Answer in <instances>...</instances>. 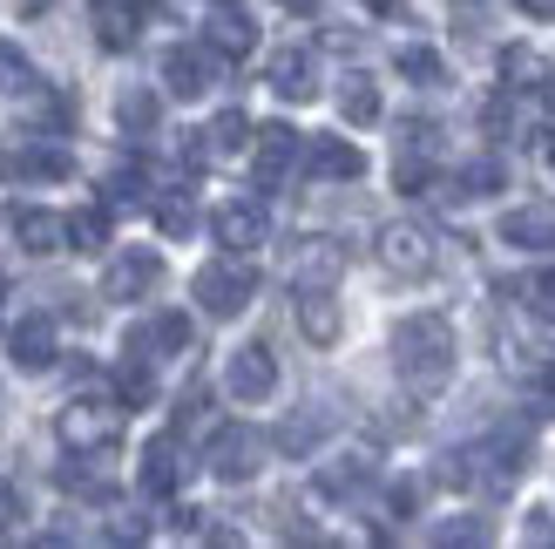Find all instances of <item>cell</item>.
<instances>
[{"label": "cell", "mask_w": 555, "mask_h": 549, "mask_svg": "<svg viewBox=\"0 0 555 549\" xmlns=\"http://www.w3.org/2000/svg\"><path fill=\"white\" fill-rule=\"evenodd\" d=\"M298 333L312 346H339L346 312H339V298H332L325 285H298Z\"/></svg>", "instance_id": "2e32d148"}, {"label": "cell", "mask_w": 555, "mask_h": 549, "mask_svg": "<svg viewBox=\"0 0 555 549\" xmlns=\"http://www.w3.org/2000/svg\"><path fill=\"white\" fill-rule=\"evenodd\" d=\"M116 123H122L129 136H150V129H156V95H150V89H122V95H116Z\"/></svg>", "instance_id": "83f0119b"}, {"label": "cell", "mask_w": 555, "mask_h": 549, "mask_svg": "<svg viewBox=\"0 0 555 549\" xmlns=\"http://www.w3.org/2000/svg\"><path fill=\"white\" fill-rule=\"evenodd\" d=\"M54 434L75 448V455H108L122 442V407L116 400H68L54 414Z\"/></svg>", "instance_id": "3957f363"}, {"label": "cell", "mask_w": 555, "mask_h": 549, "mask_svg": "<svg viewBox=\"0 0 555 549\" xmlns=\"http://www.w3.org/2000/svg\"><path fill=\"white\" fill-rule=\"evenodd\" d=\"M379 265L393 271V279H427L434 271V258H440V244H434V231L427 225H413V217H400V225H379Z\"/></svg>", "instance_id": "277c9868"}, {"label": "cell", "mask_w": 555, "mask_h": 549, "mask_svg": "<svg viewBox=\"0 0 555 549\" xmlns=\"http://www.w3.org/2000/svg\"><path fill=\"white\" fill-rule=\"evenodd\" d=\"M190 340H197V325L183 312H156L150 325H135L129 353H143V360H177V353H190Z\"/></svg>", "instance_id": "e0dca14e"}, {"label": "cell", "mask_w": 555, "mask_h": 549, "mask_svg": "<svg viewBox=\"0 0 555 549\" xmlns=\"http://www.w3.org/2000/svg\"><path fill=\"white\" fill-rule=\"evenodd\" d=\"M319 434H325V414H292L285 427H278V448L305 455V448H319Z\"/></svg>", "instance_id": "d6a6232c"}, {"label": "cell", "mask_w": 555, "mask_h": 549, "mask_svg": "<svg viewBox=\"0 0 555 549\" xmlns=\"http://www.w3.org/2000/svg\"><path fill=\"white\" fill-rule=\"evenodd\" d=\"M251 116H244V108H224V116H217L210 129H197V143H190V156L197 163H231V156H244L251 150Z\"/></svg>", "instance_id": "7c38bea8"}, {"label": "cell", "mask_w": 555, "mask_h": 549, "mask_svg": "<svg viewBox=\"0 0 555 549\" xmlns=\"http://www.w3.org/2000/svg\"><path fill=\"white\" fill-rule=\"evenodd\" d=\"M190 292H197V306L210 319H237L258 298V271L244 265V252H224V258H210L197 279H190Z\"/></svg>", "instance_id": "7a4b0ae2"}, {"label": "cell", "mask_w": 555, "mask_h": 549, "mask_svg": "<svg viewBox=\"0 0 555 549\" xmlns=\"http://www.w3.org/2000/svg\"><path fill=\"white\" fill-rule=\"evenodd\" d=\"M68 170H75L68 150H21L14 156V177H35V183H62Z\"/></svg>", "instance_id": "4316f807"}, {"label": "cell", "mask_w": 555, "mask_h": 549, "mask_svg": "<svg viewBox=\"0 0 555 549\" xmlns=\"http://www.w3.org/2000/svg\"><path fill=\"white\" fill-rule=\"evenodd\" d=\"M108 244V210H75L68 217V252H102Z\"/></svg>", "instance_id": "f546056e"}, {"label": "cell", "mask_w": 555, "mask_h": 549, "mask_svg": "<svg viewBox=\"0 0 555 549\" xmlns=\"http://www.w3.org/2000/svg\"><path fill=\"white\" fill-rule=\"evenodd\" d=\"M373 482V455H339V461H319V475H312V488L325 502H346V496H359V488Z\"/></svg>", "instance_id": "44dd1931"}, {"label": "cell", "mask_w": 555, "mask_h": 549, "mask_svg": "<svg viewBox=\"0 0 555 549\" xmlns=\"http://www.w3.org/2000/svg\"><path fill=\"white\" fill-rule=\"evenodd\" d=\"M14 244L35 258L68 252V217L62 210H41V204H14Z\"/></svg>", "instance_id": "30bf717a"}, {"label": "cell", "mask_w": 555, "mask_h": 549, "mask_svg": "<svg viewBox=\"0 0 555 549\" xmlns=\"http://www.w3.org/2000/svg\"><path fill=\"white\" fill-rule=\"evenodd\" d=\"M494 190H508V163L502 156H467L461 177H454V197H494Z\"/></svg>", "instance_id": "603a6c76"}, {"label": "cell", "mask_w": 555, "mask_h": 549, "mask_svg": "<svg viewBox=\"0 0 555 549\" xmlns=\"http://www.w3.org/2000/svg\"><path fill=\"white\" fill-rule=\"evenodd\" d=\"M210 238L224 244V252H258V244H264V204H251V197H231V204H217V217H210Z\"/></svg>", "instance_id": "8fae6325"}, {"label": "cell", "mask_w": 555, "mask_h": 549, "mask_svg": "<svg viewBox=\"0 0 555 549\" xmlns=\"http://www.w3.org/2000/svg\"><path fill=\"white\" fill-rule=\"evenodd\" d=\"M298 170L312 183H359L366 177V156H359V143H346V136H305Z\"/></svg>", "instance_id": "52a82bcc"}, {"label": "cell", "mask_w": 555, "mask_h": 549, "mask_svg": "<svg viewBox=\"0 0 555 549\" xmlns=\"http://www.w3.org/2000/svg\"><path fill=\"white\" fill-rule=\"evenodd\" d=\"M224 387L237 400H271L278 387V360H271V346H237L231 353V367H224Z\"/></svg>", "instance_id": "5bb4252c"}, {"label": "cell", "mask_w": 555, "mask_h": 549, "mask_svg": "<svg viewBox=\"0 0 555 549\" xmlns=\"http://www.w3.org/2000/svg\"><path fill=\"white\" fill-rule=\"evenodd\" d=\"M271 95H285V102H312V95H319V62H312L305 48L271 54Z\"/></svg>", "instance_id": "ffe728a7"}, {"label": "cell", "mask_w": 555, "mask_h": 549, "mask_svg": "<svg viewBox=\"0 0 555 549\" xmlns=\"http://www.w3.org/2000/svg\"><path fill=\"white\" fill-rule=\"evenodd\" d=\"M210 8H231V0H210Z\"/></svg>", "instance_id": "b9f144b4"}, {"label": "cell", "mask_w": 555, "mask_h": 549, "mask_svg": "<svg viewBox=\"0 0 555 549\" xmlns=\"http://www.w3.org/2000/svg\"><path fill=\"white\" fill-rule=\"evenodd\" d=\"M400 75L421 81V89H440V81H448V62H440L434 48H400Z\"/></svg>", "instance_id": "4dcf8cb0"}, {"label": "cell", "mask_w": 555, "mask_h": 549, "mask_svg": "<svg viewBox=\"0 0 555 549\" xmlns=\"http://www.w3.org/2000/svg\"><path fill=\"white\" fill-rule=\"evenodd\" d=\"M502 244L515 252H555V210L548 204H521L502 217Z\"/></svg>", "instance_id": "d6986e66"}, {"label": "cell", "mask_w": 555, "mask_h": 549, "mask_svg": "<svg viewBox=\"0 0 555 549\" xmlns=\"http://www.w3.org/2000/svg\"><path fill=\"white\" fill-rule=\"evenodd\" d=\"M14 523H21V488L0 482V529H14Z\"/></svg>", "instance_id": "74e56055"}, {"label": "cell", "mask_w": 555, "mask_h": 549, "mask_svg": "<svg viewBox=\"0 0 555 549\" xmlns=\"http://www.w3.org/2000/svg\"><path fill=\"white\" fill-rule=\"evenodd\" d=\"M481 123H488V136H508V129H515V102H508V95H494V102L481 108Z\"/></svg>", "instance_id": "d590c367"}, {"label": "cell", "mask_w": 555, "mask_h": 549, "mask_svg": "<svg viewBox=\"0 0 555 549\" xmlns=\"http://www.w3.org/2000/svg\"><path fill=\"white\" fill-rule=\"evenodd\" d=\"M542 102H548V116H555V89H542Z\"/></svg>", "instance_id": "60d3db41"}, {"label": "cell", "mask_w": 555, "mask_h": 549, "mask_svg": "<svg viewBox=\"0 0 555 549\" xmlns=\"http://www.w3.org/2000/svg\"><path fill=\"white\" fill-rule=\"evenodd\" d=\"M95 41H102L108 54L135 48V8H116V0H102V8H95Z\"/></svg>", "instance_id": "cb8c5ba5"}, {"label": "cell", "mask_w": 555, "mask_h": 549, "mask_svg": "<svg viewBox=\"0 0 555 549\" xmlns=\"http://www.w3.org/2000/svg\"><path fill=\"white\" fill-rule=\"evenodd\" d=\"M521 14H535V21H555V0H521Z\"/></svg>", "instance_id": "f35d334b"}, {"label": "cell", "mask_w": 555, "mask_h": 549, "mask_svg": "<svg viewBox=\"0 0 555 549\" xmlns=\"http://www.w3.org/2000/svg\"><path fill=\"white\" fill-rule=\"evenodd\" d=\"M163 285V258L150 252V244H129V252L108 258L102 271V298H116V306H129V298H150Z\"/></svg>", "instance_id": "5b68a950"}, {"label": "cell", "mask_w": 555, "mask_h": 549, "mask_svg": "<svg viewBox=\"0 0 555 549\" xmlns=\"http://www.w3.org/2000/svg\"><path fill=\"white\" fill-rule=\"evenodd\" d=\"M116 387H122V400H129V407L156 400V373H150V360H143V353H129V360L116 367Z\"/></svg>", "instance_id": "f1b7e54d"}, {"label": "cell", "mask_w": 555, "mask_h": 549, "mask_svg": "<svg viewBox=\"0 0 555 549\" xmlns=\"http://www.w3.org/2000/svg\"><path fill=\"white\" fill-rule=\"evenodd\" d=\"M278 8H298L305 14V8H319V0H278Z\"/></svg>", "instance_id": "ab89813d"}, {"label": "cell", "mask_w": 555, "mask_h": 549, "mask_svg": "<svg viewBox=\"0 0 555 549\" xmlns=\"http://www.w3.org/2000/svg\"><path fill=\"white\" fill-rule=\"evenodd\" d=\"M217 68H224V54H217L210 41L204 48H170V54H163V95L197 102L210 81H217Z\"/></svg>", "instance_id": "8992f818"}, {"label": "cell", "mask_w": 555, "mask_h": 549, "mask_svg": "<svg viewBox=\"0 0 555 549\" xmlns=\"http://www.w3.org/2000/svg\"><path fill=\"white\" fill-rule=\"evenodd\" d=\"M298 156H305V136H298L292 123H264V129L251 136V170H258L264 190L285 183V177L298 170Z\"/></svg>", "instance_id": "ba28073f"}, {"label": "cell", "mask_w": 555, "mask_h": 549, "mask_svg": "<svg viewBox=\"0 0 555 549\" xmlns=\"http://www.w3.org/2000/svg\"><path fill=\"white\" fill-rule=\"evenodd\" d=\"M393 367L413 394H440L454 380V325L440 312H413L393 325Z\"/></svg>", "instance_id": "6da1fadb"}, {"label": "cell", "mask_w": 555, "mask_h": 549, "mask_svg": "<svg viewBox=\"0 0 555 549\" xmlns=\"http://www.w3.org/2000/svg\"><path fill=\"white\" fill-rule=\"evenodd\" d=\"M258 434L251 427H217L210 434V448H204V469L217 475V482H251L258 475Z\"/></svg>", "instance_id": "9c48e42d"}, {"label": "cell", "mask_w": 555, "mask_h": 549, "mask_svg": "<svg viewBox=\"0 0 555 549\" xmlns=\"http://www.w3.org/2000/svg\"><path fill=\"white\" fill-rule=\"evenodd\" d=\"M502 75H508V89L521 95V89H548V62L535 48H508L502 54Z\"/></svg>", "instance_id": "d4e9b609"}, {"label": "cell", "mask_w": 555, "mask_h": 549, "mask_svg": "<svg viewBox=\"0 0 555 549\" xmlns=\"http://www.w3.org/2000/svg\"><path fill=\"white\" fill-rule=\"evenodd\" d=\"M27 89H35V62L14 41H0V95H27Z\"/></svg>", "instance_id": "1f68e13d"}, {"label": "cell", "mask_w": 555, "mask_h": 549, "mask_svg": "<svg viewBox=\"0 0 555 549\" xmlns=\"http://www.w3.org/2000/svg\"><path fill=\"white\" fill-rule=\"evenodd\" d=\"M204 41H210L217 54H224V62H244V54L258 48V27L244 21V14H237V0H231V8H217V14H210V27H204Z\"/></svg>", "instance_id": "7402d4cb"}, {"label": "cell", "mask_w": 555, "mask_h": 549, "mask_svg": "<svg viewBox=\"0 0 555 549\" xmlns=\"http://www.w3.org/2000/svg\"><path fill=\"white\" fill-rule=\"evenodd\" d=\"M346 279V244H332V238H305L298 252H292V285H339Z\"/></svg>", "instance_id": "9a60e30c"}, {"label": "cell", "mask_w": 555, "mask_h": 549, "mask_svg": "<svg viewBox=\"0 0 555 549\" xmlns=\"http://www.w3.org/2000/svg\"><path fill=\"white\" fill-rule=\"evenodd\" d=\"M521 292H529V306H535L542 319H555V271H542V279H529Z\"/></svg>", "instance_id": "e575fe53"}, {"label": "cell", "mask_w": 555, "mask_h": 549, "mask_svg": "<svg viewBox=\"0 0 555 549\" xmlns=\"http://www.w3.org/2000/svg\"><path fill=\"white\" fill-rule=\"evenodd\" d=\"M8 353H14L21 373H48V367H54V319H48V312L14 319V325H8Z\"/></svg>", "instance_id": "4fadbf2b"}, {"label": "cell", "mask_w": 555, "mask_h": 549, "mask_svg": "<svg viewBox=\"0 0 555 549\" xmlns=\"http://www.w3.org/2000/svg\"><path fill=\"white\" fill-rule=\"evenodd\" d=\"M183 448H177V434H156V442L143 448V469H135V482H143V496H177L183 488Z\"/></svg>", "instance_id": "ac0fdd59"}, {"label": "cell", "mask_w": 555, "mask_h": 549, "mask_svg": "<svg viewBox=\"0 0 555 549\" xmlns=\"http://www.w3.org/2000/svg\"><path fill=\"white\" fill-rule=\"evenodd\" d=\"M434 542H488V523H440Z\"/></svg>", "instance_id": "8d00e7d4"}, {"label": "cell", "mask_w": 555, "mask_h": 549, "mask_svg": "<svg viewBox=\"0 0 555 549\" xmlns=\"http://www.w3.org/2000/svg\"><path fill=\"white\" fill-rule=\"evenodd\" d=\"M156 225L170 231V238H183L190 225H197V210H190V190H163V197H156Z\"/></svg>", "instance_id": "836d02e7"}, {"label": "cell", "mask_w": 555, "mask_h": 549, "mask_svg": "<svg viewBox=\"0 0 555 549\" xmlns=\"http://www.w3.org/2000/svg\"><path fill=\"white\" fill-rule=\"evenodd\" d=\"M339 116H346V123H359V129L379 123V89H373L366 75H346V89H339Z\"/></svg>", "instance_id": "484cf974"}]
</instances>
